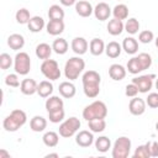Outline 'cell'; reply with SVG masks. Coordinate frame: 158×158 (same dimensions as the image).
<instances>
[{
  "label": "cell",
  "instance_id": "obj_8",
  "mask_svg": "<svg viewBox=\"0 0 158 158\" xmlns=\"http://www.w3.org/2000/svg\"><path fill=\"white\" fill-rule=\"evenodd\" d=\"M80 125L81 123H80L79 118H77L74 116L69 117L64 122H62L59 125V135L62 137H64V138H69L73 135H75V132L80 128Z\"/></svg>",
  "mask_w": 158,
  "mask_h": 158
},
{
  "label": "cell",
  "instance_id": "obj_10",
  "mask_svg": "<svg viewBox=\"0 0 158 158\" xmlns=\"http://www.w3.org/2000/svg\"><path fill=\"white\" fill-rule=\"evenodd\" d=\"M146 101L143 100V99H141V98H133V99H131V101H130V104H128V110H130V112L132 114V115H135V116H139V115H142V114H144V111H146Z\"/></svg>",
  "mask_w": 158,
  "mask_h": 158
},
{
  "label": "cell",
  "instance_id": "obj_44",
  "mask_svg": "<svg viewBox=\"0 0 158 158\" xmlns=\"http://www.w3.org/2000/svg\"><path fill=\"white\" fill-rule=\"evenodd\" d=\"M146 104L149 107H152V109H157L158 107V93H151V94H148L147 100H146Z\"/></svg>",
  "mask_w": 158,
  "mask_h": 158
},
{
  "label": "cell",
  "instance_id": "obj_30",
  "mask_svg": "<svg viewBox=\"0 0 158 158\" xmlns=\"http://www.w3.org/2000/svg\"><path fill=\"white\" fill-rule=\"evenodd\" d=\"M42 139H43V143H44L47 147L52 148V147H56V146L58 144V142H59V136H58V133L54 132V131H48V132H46V133L43 135Z\"/></svg>",
  "mask_w": 158,
  "mask_h": 158
},
{
  "label": "cell",
  "instance_id": "obj_3",
  "mask_svg": "<svg viewBox=\"0 0 158 158\" xmlns=\"http://www.w3.org/2000/svg\"><path fill=\"white\" fill-rule=\"evenodd\" d=\"M85 68V62L80 57H72L67 60L64 65V75L69 80H75L79 78Z\"/></svg>",
  "mask_w": 158,
  "mask_h": 158
},
{
  "label": "cell",
  "instance_id": "obj_52",
  "mask_svg": "<svg viewBox=\"0 0 158 158\" xmlns=\"http://www.w3.org/2000/svg\"><path fill=\"white\" fill-rule=\"evenodd\" d=\"M156 128H157V131H158V122L156 123Z\"/></svg>",
  "mask_w": 158,
  "mask_h": 158
},
{
  "label": "cell",
  "instance_id": "obj_7",
  "mask_svg": "<svg viewBox=\"0 0 158 158\" xmlns=\"http://www.w3.org/2000/svg\"><path fill=\"white\" fill-rule=\"evenodd\" d=\"M41 72L49 80H57L60 78V69L54 59H44L41 64Z\"/></svg>",
  "mask_w": 158,
  "mask_h": 158
},
{
  "label": "cell",
  "instance_id": "obj_18",
  "mask_svg": "<svg viewBox=\"0 0 158 158\" xmlns=\"http://www.w3.org/2000/svg\"><path fill=\"white\" fill-rule=\"evenodd\" d=\"M7 46L14 49V51H19L25 46V38L20 33H12L7 38Z\"/></svg>",
  "mask_w": 158,
  "mask_h": 158
},
{
  "label": "cell",
  "instance_id": "obj_24",
  "mask_svg": "<svg viewBox=\"0 0 158 158\" xmlns=\"http://www.w3.org/2000/svg\"><path fill=\"white\" fill-rule=\"evenodd\" d=\"M89 49L93 56H100V54H102V52H105V43L100 38H93L90 41Z\"/></svg>",
  "mask_w": 158,
  "mask_h": 158
},
{
  "label": "cell",
  "instance_id": "obj_22",
  "mask_svg": "<svg viewBox=\"0 0 158 158\" xmlns=\"http://www.w3.org/2000/svg\"><path fill=\"white\" fill-rule=\"evenodd\" d=\"M47 127V120L42 116H33L30 121V128L33 132H42Z\"/></svg>",
  "mask_w": 158,
  "mask_h": 158
},
{
  "label": "cell",
  "instance_id": "obj_11",
  "mask_svg": "<svg viewBox=\"0 0 158 158\" xmlns=\"http://www.w3.org/2000/svg\"><path fill=\"white\" fill-rule=\"evenodd\" d=\"M75 142H77L78 146H80V147H83V148L90 147V146L94 143L93 132H89V131H86V130L80 131V132L75 136Z\"/></svg>",
  "mask_w": 158,
  "mask_h": 158
},
{
  "label": "cell",
  "instance_id": "obj_2",
  "mask_svg": "<svg viewBox=\"0 0 158 158\" xmlns=\"http://www.w3.org/2000/svg\"><path fill=\"white\" fill-rule=\"evenodd\" d=\"M26 121H27L26 112L20 109H16V110H12L11 114L4 118L2 127L7 132H15L20 127H22L26 123Z\"/></svg>",
  "mask_w": 158,
  "mask_h": 158
},
{
  "label": "cell",
  "instance_id": "obj_38",
  "mask_svg": "<svg viewBox=\"0 0 158 158\" xmlns=\"http://www.w3.org/2000/svg\"><path fill=\"white\" fill-rule=\"evenodd\" d=\"M151 153L148 149V144H141L136 148L135 153H133V158H149Z\"/></svg>",
  "mask_w": 158,
  "mask_h": 158
},
{
  "label": "cell",
  "instance_id": "obj_46",
  "mask_svg": "<svg viewBox=\"0 0 158 158\" xmlns=\"http://www.w3.org/2000/svg\"><path fill=\"white\" fill-rule=\"evenodd\" d=\"M147 144H148L151 157H158V142L152 141V142H147Z\"/></svg>",
  "mask_w": 158,
  "mask_h": 158
},
{
  "label": "cell",
  "instance_id": "obj_33",
  "mask_svg": "<svg viewBox=\"0 0 158 158\" xmlns=\"http://www.w3.org/2000/svg\"><path fill=\"white\" fill-rule=\"evenodd\" d=\"M52 48L57 54H64L68 51V42L64 38H57L53 41Z\"/></svg>",
  "mask_w": 158,
  "mask_h": 158
},
{
  "label": "cell",
  "instance_id": "obj_47",
  "mask_svg": "<svg viewBox=\"0 0 158 158\" xmlns=\"http://www.w3.org/2000/svg\"><path fill=\"white\" fill-rule=\"evenodd\" d=\"M63 6H72L77 4V0H59Z\"/></svg>",
  "mask_w": 158,
  "mask_h": 158
},
{
  "label": "cell",
  "instance_id": "obj_39",
  "mask_svg": "<svg viewBox=\"0 0 158 158\" xmlns=\"http://www.w3.org/2000/svg\"><path fill=\"white\" fill-rule=\"evenodd\" d=\"M64 110L63 109H59V110H56V111H52V112H48V118L51 122L53 123H59L63 118H64Z\"/></svg>",
  "mask_w": 158,
  "mask_h": 158
},
{
  "label": "cell",
  "instance_id": "obj_20",
  "mask_svg": "<svg viewBox=\"0 0 158 158\" xmlns=\"http://www.w3.org/2000/svg\"><path fill=\"white\" fill-rule=\"evenodd\" d=\"M106 28H107V32H109L110 35H112V36H118V35H121L122 31L125 30V25L122 23L121 20H117V19L114 17L112 20L109 21Z\"/></svg>",
  "mask_w": 158,
  "mask_h": 158
},
{
  "label": "cell",
  "instance_id": "obj_1",
  "mask_svg": "<svg viewBox=\"0 0 158 158\" xmlns=\"http://www.w3.org/2000/svg\"><path fill=\"white\" fill-rule=\"evenodd\" d=\"M83 81V90L85 96L94 99L99 95L100 93V83H101V77L98 72L95 70H88L83 74L81 78Z\"/></svg>",
  "mask_w": 158,
  "mask_h": 158
},
{
  "label": "cell",
  "instance_id": "obj_14",
  "mask_svg": "<svg viewBox=\"0 0 158 158\" xmlns=\"http://www.w3.org/2000/svg\"><path fill=\"white\" fill-rule=\"evenodd\" d=\"M75 11L81 17H89L94 12V9H93V6H91V4L89 1L80 0V1H78L75 4Z\"/></svg>",
  "mask_w": 158,
  "mask_h": 158
},
{
  "label": "cell",
  "instance_id": "obj_16",
  "mask_svg": "<svg viewBox=\"0 0 158 158\" xmlns=\"http://www.w3.org/2000/svg\"><path fill=\"white\" fill-rule=\"evenodd\" d=\"M46 27H47V32L51 36H58L64 31V22L63 20H49Z\"/></svg>",
  "mask_w": 158,
  "mask_h": 158
},
{
  "label": "cell",
  "instance_id": "obj_34",
  "mask_svg": "<svg viewBox=\"0 0 158 158\" xmlns=\"http://www.w3.org/2000/svg\"><path fill=\"white\" fill-rule=\"evenodd\" d=\"M49 20H63L64 19V10L59 5H52L48 10Z\"/></svg>",
  "mask_w": 158,
  "mask_h": 158
},
{
  "label": "cell",
  "instance_id": "obj_19",
  "mask_svg": "<svg viewBox=\"0 0 158 158\" xmlns=\"http://www.w3.org/2000/svg\"><path fill=\"white\" fill-rule=\"evenodd\" d=\"M58 90H59V94H60L63 98H65V99L73 98V96L75 95V93H77V89H75L74 84L70 83V81H62V83L59 84Z\"/></svg>",
  "mask_w": 158,
  "mask_h": 158
},
{
  "label": "cell",
  "instance_id": "obj_42",
  "mask_svg": "<svg viewBox=\"0 0 158 158\" xmlns=\"http://www.w3.org/2000/svg\"><path fill=\"white\" fill-rule=\"evenodd\" d=\"M153 40H154V35L149 30H144V31L139 32V35H138V41L142 43H149Z\"/></svg>",
  "mask_w": 158,
  "mask_h": 158
},
{
  "label": "cell",
  "instance_id": "obj_28",
  "mask_svg": "<svg viewBox=\"0 0 158 158\" xmlns=\"http://www.w3.org/2000/svg\"><path fill=\"white\" fill-rule=\"evenodd\" d=\"M53 93V85L49 80H43L38 84L37 88V94L41 98H49V95Z\"/></svg>",
  "mask_w": 158,
  "mask_h": 158
},
{
  "label": "cell",
  "instance_id": "obj_31",
  "mask_svg": "<svg viewBox=\"0 0 158 158\" xmlns=\"http://www.w3.org/2000/svg\"><path fill=\"white\" fill-rule=\"evenodd\" d=\"M95 148L98 152L101 153H106L109 151V148H111V141L109 137L106 136H101L99 138L95 139Z\"/></svg>",
  "mask_w": 158,
  "mask_h": 158
},
{
  "label": "cell",
  "instance_id": "obj_48",
  "mask_svg": "<svg viewBox=\"0 0 158 158\" xmlns=\"http://www.w3.org/2000/svg\"><path fill=\"white\" fill-rule=\"evenodd\" d=\"M4 157L9 158L10 157V153H7L5 149H0V158H4Z\"/></svg>",
  "mask_w": 158,
  "mask_h": 158
},
{
  "label": "cell",
  "instance_id": "obj_12",
  "mask_svg": "<svg viewBox=\"0 0 158 158\" xmlns=\"http://www.w3.org/2000/svg\"><path fill=\"white\" fill-rule=\"evenodd\" d=\"M112 14L110 6L106 2H99L95 7H94V15L99 21H105L110 17V15Z\"/></svg>",
  "mask_w": 158,
  "mask_h": 158
},
{
  "label": "cell",
  "instance_id": "obj_21",
  "mask_svg": "<svg viewBox=\"0 0 158 158\" xmlns=\"http://www.w3.org/2000/svg\"><path fill=\"white\" fill-rule=\"evenodd\" d=\"M121 51L122 46L116 41H111L105 46V53L109 58H117L121 54Z\"/></svg>",
  "mask_w": 158,
  "mask_h": 158
},
{
  "label": "cell",
  "instance_id": "obj_23",
  "mask_svg": "<svg viewBox=\"0 0 158 158\" xmlns=\"http://www.w3.org/2000/svg\"><path fill=\"white\" fill-rule=\"evenodd\" d=\"M122 49L127 53V54H135L138 51V42L136 38L133 37H126L122 41Z\"/></svg>",
  "mask_w": 158,
  "mask_h": 158
},
{
  "label": "cell",
  "instance_id": "obj_15",
  "mask_svg": "<svg viewBox=\"0 0 158 158\" xmlns=\"http://www.w3.org/2000/svg\"><path fill=\"white\" fill-rule=\"evenodd\" d=\"M88 46H89V44H88V41H86L84 37H75V38H73V41H72V49H73L74 53H77V54H79V56L86 53Z\"/></svg>",
  "mask_w": 158,
  "mask_h": 158
},
{
  "label": "cell",
  "instance_id": "obj_45",
  "mask_svg": "<svg viewBox=\"0 0 158 158\" xmlns=\"http://www.w3.org/2000/svg\"><path fill=\"white\" fill-rule=\"evenodd\" d=\"M138 93H139V90H138L137 85L133 84V83L127 84L126 88H125V94H126V96H128V98H135Z\"/></svg>",
  "mask_w": 158,
  "mask_h": 158
},
{
  "label": "cell",
  "instance_id": "obj_29",
  "mask_svg": "<svg viewBox=\"0 0 158 158\" xmlns=\"http://www.w3.org/2000/svg\"><path fill=\"white\" fill-rule=\"evenodd\" d=\"M88 126H89V130L91 132L99 133L106 128V121L104 118H94V120L88 121Z\"/></svg>",
  "mask_w": 158,
  "mask_h": 158
},
{
  "label": "cell",
  "instance_id": "obj_35",
  "mask_svg": "<svg viewBox=\"0 0 158 158\" xmlns=\"http://www.w3.org/2000/svg\"><path fill=\"white\" fill-rule=\"evenodd\" d=\"M127 70L131 74H138V73L143 72V68H142V65H141V63H139L137 57H133L127 62Z\"/></svg>",
  "mask_w": 158,
  "mask_h": 158
},
{
  "label": "cell",
  "instance_id": "obj_27",
  "mask_svg": "<svg viewBox=\"0 0 158 158\" xmlns=\"http://www.w3.org/2000/svg\"><path fill=\"white\" fill-rule=\"evenodd\" d=\"M52 47L48 44V43H40L37 44L36 47V56L40 58V59H48L52 54Z\"/></svg>",
  "mask_w": 158,
  "mask_h": 158
},
{
  "label": "cell",
  "instance_id": "obj_43",
  "mask_svg": "<svg viewBox=\"0 0 158 158\" xmlns=\"http://www.w3.org/2000/svg\"><path fill=\"white\" fill-rule=\"evenodd\" d=\"M5 84L7 86H11V88H17L20 86V80H19V77H17V73L16 74H9L6 75L5 78Z\"/></svg>",
  "mask_w": 158,
  "mask_h": 158
},
{
  "label": "cell",
  "instance_id": "obj_25",
  "mask_svg": "<svg viewBox=\"0 0 158 158\" xmlns=\"http://www.w3.org/2000/svg\"><path fill=\"white\" fill-rule=\"evenodd\" d=\"M63 100L59 96H49V99L46 100V110L47 112H52L59 109H63Z\"/></svg>",
  "mask_w": 158,
  "mask_h": 158
},
{
  "label": "cell",
  "instance_id": "obj_4",
  "mask_svg": "<svg viewBox=\"0 0 158 158\" xmlns=\"http://www.w3.org/2000/svg\"><path fill=\"white\" fill-rule=\"evenodd\" d=\"M107 115V107L105 105V102L96 100L94 102H91L90 105L85 106L83 110V117L86 121L94 120V118H105Z\"/></svg>",
  "mask_w": 158,
  "mask_h": 158
},
{
  "label": "cell",
  "instance_id": "obj_36",
  "mask_svg": "<svg viewBox=\"0 0 158 158\" xmlns=\"http://www.w3.org/2000/svg\"><path fill=\"white\" fill-rule=\"evenodd\" d=\"M138 30H139V22H138L137 19L131 17V19H128V20L126 21V23H125V31H126L127 33H130V35H136V33L138 32Z\"/></svg>",
  "mask_w": 158,
  "mask_h": 158
},
{
  "label": "cell",
  "instance_id": "obj_17",
  "mask_svg": "<svg viewBox=\"0 0 158 158\" xmlns=\"http://www.w3.org/2000/svg\"><path fill=\"white\" fill-rule=\"evenodd\" d=\"M109 75L112 80L120 81L126 77V69L121 64H111L109 68Z\"/></svg>",
  "mask_w": 158,
  "mask_h": 158
},
{
  "label": "cell",
  "instance_id": "obj_5",
  "mask_svg": "<svg viewBox=\"0 0 158 158\" xmlns=\"http://www.w3.org/2000/svg\"><path fill=\"white\" fill-rule=\"evenodd\" d=\"M131 151V139L128 137H118L112 147V158H127Z\"/></svg>",
  "mask_w": 158,
  "mask_h": 158
},
{
  "label": "cell",
  "instance_id": "obj_32",
  "mask_svg": "<svg viewBox=\"0 0 158 158\" xmlns=\"http://www.w3.org/2000/svg\"><path fill=\"white\" fill-rule=\"evenodd\" d=\"M112 15L117 20H126L128 17V7L125 4H117L112 9Z\"/></svg>",
  "mask_w": 158,
  "mask_h": 158
},
{
  "label": "cell",
  "instance_id": "obj_9",
  "mask_svg": "<svg viewBox=\"0 0 158 158\" xmlns=\"http://www.w3.org/2000/svg\"><path fill=\"white\" fill-rule=\"evenodd\" d=\"M153 79H156L154 74H147V75H141V77L133 78L132 83L137 85L139 93H148L153 86Z\"/></svg>",
  "mask_w": 158,
  "mask_h": 158
},
{
  "label": "cell",
  "instance_id": "obj_41",
  "mask_svg": "<svg viewBox=\"0 0 158 158\" xmlns=\"http://www.w3.org/2000/svg\"><path fill=\"white\" fill-rule=\"evenodd\" d=\"M12 65V58L7 53H1L0 54V68L2 70L9 69Z\"/></svg>",
  "mask_w": 158,
  "mask_h": 158
},
{
  "label": "cell",
  "instance_id": "obj_13",
  "mask_svg": "<svg viewBox=\"0 0 158 158\" xmlns=\"http://www.w3.org/2000/svg\"><path fill=\"white\" fill-rule=\"evenodd\" d=\"M37 88H38V84L36 83L35 79H31V78L23 79L20 85V90L23 95H33L35 93H37Z\"/></svg>",
  "mask_w": 158,
  "mask_h": 158
},
{
  "label": "cell",
  "instance_id": "obj_37",
  "mask_svg": "<svg viewBox=\"0 0 158 158\" xmlns=\"http://www.w3.org/2000/svg\"><path fill=\"white\" fill-rule=\"evenodd\" d=\"M15 17H16V21H17L19 23H21V25L28 23V21L31 20L30 11H28L27 9H25V7H22V9H20V10H17V11H16Z\"/></svg>",
  "mask_w": 158,
  "mask_h": 158
},
{
  "label": "cell",
  "instance_id": "obj_49",
  "mask_svg": "<svg viewBox=\"0 0 158 158\" xmlns=\"http://www.w3.org/2000/svg\"><path fill=\"white\" fill-rule=\"evenodd\" d=\"M49 157H56V158H57V157H58V154H57V153H49V154H47V156H46V158H49Z\"/></svg>",
  "mask_w": 158,
  "mask_h": 158
},
{
  "label": "cell",
  "instance_id": "obj_51",
  "mask_svg": "<svg viewBox=\"0 0 158 158\" xmlns=\"http://www.w3.org/2000/svg\"><path fill=\"white\" fill-rule=\"evenodd\" d=\"M156 88H157V90H158V79L156 80Z\"/></svg>",
  "mask_w": 158,
  "mask_h": 158
},
{
  "label": "cell",
  "instance_id": "obj_6",
  "mask_svg": "<svg viewBox=\"0 0 158 158\" xmlns=\"http://www.w3.org/2000/svg\"><path fill=\"white\" fill-rule=\"evenodd\" d=\"M15 72L20 75H26L31 70V58L26 52H20L15 56L14 59Z\"/></svg>",
  "mask_w": 158,
  "mask_h": 158
},
{
  "label": "cell",
  "instance_id": "obj_40",
  "mask_svg": "<svg viewBox=\"0 0 158 158\" xmlns=\"http://www.w3.org/2000/svg\"><path fill=\"white\" fill-rule=\"evenodd\" d=\"M137 58H138V60H139V63H141L143 70L148 69V68L152 65V57H151L148 53H139V54L137 56Z\"/></svg>",
  "mask_w": 158,
  "mask_h": 158
},
{
  "label": "cell",
  "instance_id": "obj_26",
  "mask_svg": "<svg viewBox=\"0 0 158 158\" xmlns=\"http://www.w3.org/2000/svg\"><path fill=\"white\" fill-rule=\"evenodd\" d=\"M27 26H28V30L31 32L37 33V32H40V31L43 30V27H44V20L41 16H32L31 20L28 21Z\"/></svg>",
  "mask_w": 158,
  "mask_h": 158
},
{
  "label": "cell",
  "instance_id": "obj_50",
  "mask_svg": "<svg viewBox=\"0 0 158 158\" xmlns=\"http://www.w3.org/2000/svg\"><path fill=\"white\" fill-rule=\"evenodd\" d=\"M156 47H157V48H158V37H157V38H156Z\"/></svg>",
  "mask_w": 158,
  "mask_h": 158
}]
</instances>
